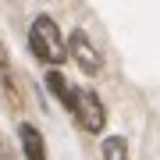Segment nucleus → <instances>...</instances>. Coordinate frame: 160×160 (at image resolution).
Wrapping results in <instances>:
<instances>
[{
  "label": "nucleus",
  "mask_w": 160,
  "mask_h": 160,
  "mask_svg": "<svg viewBox=\"0 0 160 160\" xmlns=\"http://www.w3.org/2000/svg\"><path fill=\"white\" fill-rule=\"evenodd\" d=\"M71 110H75V118H78V125L86 128V132H103L107 110H103V103H100V96L92 89H75Z\"/></svg>",
  "instance_id": "nucleus-2"
},
{
  "label": "nucleus",
  "mask_w": 160,
  "mask_h": 160,
  "mask_svg": "<svg viewBox=\"0 0 160 160\" xmlns=\"http://www.w3.org/2000/svg\"><path fill=\"white\" fill-rule=\"evenodd\" d=\"M18 139H22L25 160H46V146H43V135H39L36 125H22L18 128Z\"/></svg>",
  "instance_id": "nucleus-4"
},
{
  "label": "nucleus",
  "mask_w": 160,
  "mask_h": 160,
  "mask_svg": "<svg viewBox=\"0 0 160 160\" xmlns=\"http://www.w3.org/2000/svg\"><path fill=\"white\" fill-rule=\"evenodd\" d=\"M29 46H32V53L39 57L43 64H57L68 57V46H64V39H61V29H57V22L53 18H36L32 22V32H29Z\"/></svg>",
  "instance_id": "nucleus-1"
},
{
  "label": "nucleus",
  "mask_w": 160,
  "mask_h": 160,
  "mask_svg": "<svg viewBox=\"0 0 160 160\" xmlns=\"http://www.w3.org/2000/svg\"><path fill=\"white\" fill-rule=\"evenodd\" d=\"M103 160H128V142L121 135H110L103 142Z\"/></svg>",
  "instance_id": "nucleus-6"
},
{
  "label": "nucleus",
  "mask_w": 160,
  "mask_h": 160,
  "mask_svg": "<svg viewBox=\"0 0 160 160\" xmlns=\"http://www.w3.org/2000/svg\"><path fill=\"white\" fill-rule=\"evenodd\" d=\"M64 46H68V53L75 57V64H78L86 75H96V71H100V64H103V61H100V50L89 43V36L82 32V29H78V32H71Z\"/></svg>",
  "instance_id": "nucleus-3"
},
{
  "label": "nucleus",
  "mask_w": 160,
  "mask_h": 160,
  "mask_svg": "<svg viewBox=\"0 0 160 160\" xmlns=\"http://www.w3.org/2000/svg\"><path fill=\"white\" fill-rule=\"evenodd\" d=\"M46 86H50V92H53V96H57V100L64 103V107H71V100H75V89L68 86V78H64V75H61L57 68H53L50 75H46Z\"/></svg>",
  "instance_id": "nucleus-5"
}]
</instances>
